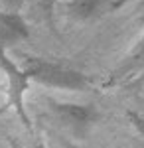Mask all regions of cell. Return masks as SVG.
Wrapping results in <instances>:
<instances>
[{"label":"cell","mask_w":144,"mask_h":148,"mask_svg":"<svg viewBox=\"0 0 144 148\" xmlns=\"http://www.w3.org/2000/svg\"><path fill=\"white\" fill-rule=\"evenodd\" d=\"M22 69L30 81L40 83L44 87L59 89V91H83L91 85L89 77L83 75L81 71L42 59V57H24Z\"/></svg>","instance_id":"1"},{"label":"cell","mask_w":144,"mask_h":148,"mask_svg":"<svg viewBox=\"0 0 144 148\" xmlns=\"http://www.w3.org/2000/svg\"><path fill=\"white\" fill-rule=\"evenodd\" d=\"M0 71L4 73V79H6V101L2 109L4 111L12 109L22 121V125L30 130L32 125H30V116L26 111V93L30 89L32 81L24 73L22 65H18L14 59H10L6 49H2V47H0Z\"/></svg>","instance_id":"2"},{"label":"cell","mask_w":144,"mask_h":148,"mask_svg":"<svg viewBox=\"0 0 144 148\" xmlns=\"http://www.w3.org/2000/svg\"><path fill=\"white\" fill-rule=\"evenodd\" d=\"M49 111L63 126L71 130H85L97 121V111L93 105H77V103H59L47 101Z\"/></svg>","instance_id":"3"},{"label":"cell","mask_w":144,"mask_h":148,"mask_svg":"<svg viewBox=\"0 0 144 148\" xmlns=\"http://www.w3.org/2000/svg\"><path fill=\"white\" fill-rule=\"evenodd\" d=\"M119 4L121 0H61L57 10L67 20L87 22V20H95L103 14L112 12Z\"/></svg>","instance_id":"4"},{"label":"cell","mask_w":144,"mask_h":148,"mask_svg":"<svg viewBox=\"0 0 144 148\" xmlns=\"http://www.w3.org/2000/svg\"><path fill=\"white\" fill-rule=\"evenodd\" d=\"M30 38V28L20 14L14 12H0V47L20 44Z\"/></svg>","instance_id":"5"},{"label":"cell","mask_w":144,"mask_h":148,"mask_svg":"<svg viewBox=\"0 0 144 148\" xmlns=\"http://www.w3.org/2000/svg\"><path fill=\"white\" fill-rule=\"evenodd\" d=\"M144 69V38L140 40V44L132 49V53L126 57L124 65L121 67V75L119 77H126L128 73H136V71H142Z\"/></svg>","instance_id":"6"},{"label":"cell","mask_w":144,"mask_h":148,"mask_svg":"<svg viewBox=\"0 0 144 148\" xmlns=\"http://www.w3.org/2000/svg\"><path fill=\"white\" fill-rule=\"evenodd\" d=\"M12 148H20V146H18V144H12Z\"/></svg>","instance_id":"7"},{"label":"cell","mask_w":144,"mask_h":148,"mask_svg":"<svg viewBox=\"0 0 144 148\" xmlns=\"http://www.w3.org/2000/svg\"><path fill=\"white\" fill-rule=\"evenodd\" d=\"M142 16H144V2H142Z\"/></svg>","instance_id":"8"}]
</instances>
